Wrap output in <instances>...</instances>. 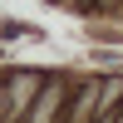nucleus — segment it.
Returning a JSON list of instances; mask_svg holds the SVG:
<instances>
[{
    "instance_id": "nucleus-1",
    "label": "nucleus",
    "mask_w": 123,
    "mask_h": 123,
    "mask_svg": "<svg viewBox=\"0 0 123 123\" xmlns=\"http://www.w3.org/2000/svg\"><path fill=\"white\" fill-rule=\"evenodd\" d=\"M49 113H54V94L39 98V108H35V118H30V123H49Z\"/></svg>"
}]
</instances>
